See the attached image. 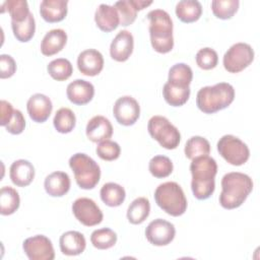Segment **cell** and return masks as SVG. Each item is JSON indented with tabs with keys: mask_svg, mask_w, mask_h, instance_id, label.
<instances>
[{
	"mask_svg": "<svg viewBox=\"0 0 260 260\" xmlns=\"http://www.w3.org/2000/svg\"><path fill=\"white\" fill-rule=\"evenodd\" d=\"M192 175L191 189L198 200L209 198L215 189L214 178L217 173V164L209 155H202L192 159L190 165Z\"/></svg>",
	"mask_w": 260,
	"mask_h": 260,
	"instance_id": "1",
	"label": "cell"
},
{
	"mask_svg": "<svg viewBox=\"0 0 260 260\" xmlns=\"http://www.w3.org/2000/svg\"><path fill=\"white\" fill-rule=\"evenodd\" d=\"M253 190L252 179L240 172H231L221 179L219 204L224 209L240 207Z\"/></svg>",
	"mask_w": 260,
	"mask_h": 260,
	"instance_id": "2",
	"label": "cell"
},
{
	"mask_svg": "<svg viewBox=\"0 0 260 260\" xmlns=\"http://www.w3.org/2000/svg\"><path fill=\"white\" fill-rule=\"evenodd\" d=\"M149 36L153 50L160 54L169 53L174 48L173 20L162 9H153L147 13Z\"/></svg>",
	"mask_w": 260,
	"mask_h": 260,
	"instance_id": "3",
	"label": "cell"
},
{
	"mask_svg": "<svg viewBox=\"0 0 260 260\" xmlns=\"http://www.w3.org/2000/svg\"><path fill=\"white\" fill-rule=\"evenodd\" d=\"M235 100V88L228 82L200 88L196 95V105L204 114H214L228 108Z\"/></svg>",
	"mask_w": 260,
	"mask_h": 260,
	"instance_id": "4",
	"label": "cell"
},
{
	"mask_svg": "<svg viewBox=\"0 0 260 260\" xmlns=\"http://www.w3.org/2000/svg\"><path fill=\"white\" fill-rule=\"evenodd\" d=\"M153 196L158 207L172 216H180L187 210L186 196L181 186L176 182H166L158 185Z\"/></svg>",
	"mask_w": 260,
	"mask_h": 260,
	"instance_id": "5",
	"label": "cell"
},
{
	"mask_svg": "<svg viewBox=\"0 0 260 260\" xmlns=\"http://www.w3.org/2000/svg\"><path fill=\"white\" fill-rule=\"evenodd\" d=\"M69 167L74 174L76 184L84 190L93 189L101 178L100 166L85 153L77 152L69 158Z\"/></svg>",
	"mask_w": 260,
	"mask_h": 260,
	"instance_id": "6",
	"label": "cell"
},
{
	"mask_svg": "<svg viewBox=\"0 0 260 260\" xmlns=\"http://www.w3.org/2000/svg\"><path fill=\"white\" fill-rule=\"evenodd\" d=\"M147 130L151 138L166 149H175L180 144V131L164 116L151 117L147 124Z\"/></svg>",
	"mask_w": 260,
	"mask_h": 260,
	"instance_id": "7",
	"label": "cell"
},
{
	"mask_svg": "<svg viewBox=\"0 0 260 260\" xmlns=\"http://www.w3.org/2000/svg\"><path fill=\"white\" fill-rule=\"evenodd\" d=\"M216 146L218 153L230 165L242 166L250 157V150L247 144L234 135H223L219 138Z\"/></svg>",
	"mask_w": 260,
	"mask_h": 260,
	"instance_id": "8",
	"label": "cell"
},
{
	"mask_svg": "<svg viewBox=\"0 0 260 260\" xmlns=\"http://www.w3.org/2000/svg\"><path fill=\"white\" fill-rule=\"evenodd\" d=\"M254 50L249 44L236 43L224 53L222 64L230 73H239L254 60Z\"/></svg>",
	"mask_w": 260,
	"mask_h": 260,
	"instance_id": "9",
	"label": "cell"
},
{
	"mask_svg": "<svg viewBox=\"0 0 260 260\" xmlns=\"http://www.w3.org/2000/svg\"><path fill=\"white\" fill-rule=\"evenodd\" d=\"M72 212L76 219L85 226H93L103 221L104 214L98 204L90 198H77L72 203Z\"/></svg>",
	"mask_w": 260,
	"mask_h": 260,
	"instance_id": "10",
	"label": "cell"
},
{
	"mask_svg": "<svg viewBox=\"0 0 260 260\" xmlns=\"http://www.w3.org/2000/svg\"><path fill=\"white\" fill-rule=\"evenodd\" d=\"M22 249L29 260H53L55 251L51 240L44 235H36L25 239Z\"/></svg>",
	"mask_w": 260,
	"mask_h": 260,
	"instance_id": "11",
	"label": "cell"
},
{
	"mask_svg": "<svg viewBox=\"0 0 260 260\" xmlns=\"http://www.w3.org/2000/svg\"><path fill=\"white\" fill-rule=\"evenodd\" d=\"M175 236V225L162 218L150 221L145 229L146 240L154 246H167L174 240Z\"/></svg>",
	"mask_w": 260,
	"mask_h": 260,
	"instance_id": "12",
	"label": "cell"
},
{
	"mask_svg": "<svg viewBox=\"0 0 260 260\" xmlns=\"http://www.w3.org/2000/svg\"><path fill=\"white\" fill-rule=\"evenodd\" d=\"M113 114L119 124L123 126H131L135 124L140 116V106L134 98L124 95L115 102Z\"/></svg>",
	"mask_w": 260,
	"mask_h": 260,
	"instance_id": "13",
	"label": "cell"
},
{
	"mask_svg": "<svg viewBox=\"0 0 260 260\" xmlns=\"http://www.w3.org/2000/svg\"><path fill=\"white\" fill-rule=\"evenodd\" d=\"M134 48V38L128 30H120L113 39L110 46V55L117 62L129 59Z\"/></svg>",
	"mask_w": 260,
	"mask_h": 260,
	"instance_id": "14",
	"label": "cell"
},
{
	"mask_svg": "<svg viewBox=\"0 0 260 260\" xmlns=\"http://www.w3.org/2000/svg\"><path fill=\"white\" fill-rule=\"evenodd\" d=\"M26 110L29 118L37 123L46 122L53 110V104L47 95L43 93H35L32 94L27 103Z\"/></svg>",
	"mask_w": 260,
	"mask_h": 260,
	"instance_id": "15",
	"label": "cell"
},
{
	"mask_svg": "<svg viewBox=\"0 0 260 260\" xmlns=\"http://www.w3.org/2000/svg\"><path fill=\"white\" fill-rule=\"evenodd\" d=\"M77 67L83 75L95 76L104 68V57L98 50H84L77 57Z\"/></svg>",
	"mask_w": 260,
	"mask_h": 260,
	"instance_id": "16",
	"label": "cell"
},
{
	"mask_svg": "<svg viewBox=\"0 0 260 260\" xmlns=\"http://www.w3.org/2000/svg\"><path fill=\"white\" fill-rule=\"evenodd\" d=\"M68 100L77 106L88 104L94 95V86L84 79H75L70 82L66 89Z\"/></svg>",
	"mask_w": 260,
	"mask_h": 260,
	"instance_id": "17",
	"label": "cell"
},
{
	"mask_svg": "<svg viewBox=\"0 0 260 260\" xmlns=\"http://www.w3.org/2000/svg\"><path fill=\"white\" fill-rule=\"evenodd\" d=\"M85 134L91 142L100 143L112 137L113 126L110 120L106 117L101 115L94 116L87 122Z\"/></svg>",
	"mask_w": 260,
	"mask_h": 260,
	"instance_id": "18",
	"label": "cell"
},
{
	"mask_svg": "<svg viewBox=\"0 0 260 260\" xmlns=\"http://www.w3.org/2000/svg\"><path fill=\"white\" fill-rule=\"evenodd\" d=\"M152 4V1L143 0H121L114 4L120 17V25L128 26L132 24L137 16V11Z\"/></svg>",
	"mask_w": 260,
	"mask_h": 260,
	"instance_id": "19",
	"label": "cell"
},
{
	"mask_svg": "<svg viewBox=\"0 0 260 260\" xmlns=\"http://www.w3.org/2000/svg\"><path fill=\"white\" fill-rule=\"evenodd\" d=\"M9 177L15 186L26 187L35 178V168L32 164L26 159H17L10 166Z\"/></svg>",
	"mask_w": 260,
	"mask_h": 260,
	"instance_id": "20",
	"label": "cell"
},
{
	"mask_svg": "<svg viewBox=\"0 0 260 260\" xmlns=\"http://www.w3.org/2000/svg\"><path fill=\"white\" fill-rule=\"evenodd\" d=\"M59 246L64 255L76 256L85 250L86 241L81 233L77 231H68L60 237Z\"/></svg>",
	"mask_w": 260,
	"mask_h": 260,
	"instance_id": "21",
	"label": "cell"
},
{
	"mask_svg": "<svg viewBox=\"0 0 260 260\" xmlns=\"http://www.w3.org/2000/svg\"><path fill=\"white\" fill-rule=\"evenodd\" d=\"M94 21L96 26L105 32H110L120 25V17L117 9L108 4H101L96 8Z\"/></svg>",
	"mask_w": 260,
	"mask_h": 260,
	"instance_id": "22",
	"label": "cell"
},
{
	"mask_svg": "<svg viewBox=\"0 0 260 260\" xmlns=\"http://www.w3.org/2000/svg\"><path fill=\"white\" fill-rule=\"evenodd\" d=\"M67 5L66 0H44L40 4V14L49 23L59 22L67 15Z\"/></svg>",
	"mask_w": 260,
	"mask_h": 260,
	"instance_id": "23",
	"label": "cell"
},
{
	"mask_svg": "<svg viewBox=\"0 0 260 260\" xmlns=\"http://www.w3.org/2000/svg\"><path fill=\"white\" fill-rule=\"evenodd\" d=\"M70 178L65 172H53L48 175L44 182L46 192L52 197H62L70 190Z\"/></svg>",
	"mask_w": 260,
	"mask_h": 260,
	"instance_id": "24",
	"label": "cell"
},
{
	"mask_svg": "<svg viewBox=\"0 0 260 260\" xmlns=\"http://www.w3.org/2000/svg\"><path fill=\"white\" fill-rule=\"evenodd\" d=\"M67 43V34L62 28L49 30L42 40L41 52L44 56H53L63 50Z\"/></svg>",
	"mask_w": 260,
	"mask_h": 260,
	"instance_id": "25",
	"label": "cell"
},
{
	"mask_svg": "<svg viewBox=\"0 0 260 260\" xmlns=\"http://www.w3.org/2000/svg\"><path fill=\"white\" fill-rule=\"evenodd\" d=\"M202 14V5L196 0H182L176 5L177 17L185 23L197 21Z\"/></svg>",
	"mask_w": 260,
	"mask_h": 260,
	"instance_id": "26",
	"label": "cell"
},
{
	"mask_svg": "<svg viewBox=\"0 0 260 260\" xmlns=\"http://www.w3.org/2000/svg\"><path fill=\"white\" fill-rule=\"evenodd\" d=\"M100 195L102 201L110 207L120 206L126 198L125 189L121 185L113 182L104 184L101 188Z\"/></svg>",
	"mask_w": 260,
	"mask_h": 260,
	"instance_id": "27",
	"label": "cell"
},
{
	"mask_svg": "<svg viewBox=\"0 0 260 260\" xmlns=\"http://www.w3.org/2000/svg\"><path fill=\"white\" fill-rule=\"evenodd\" d=\"M150 203L145 197H138L134 199L127 209V218L132 224L142 223L149 215Z\"/></svg>",
	"mask_w": 260,
	"mask_h": 260,
	"instance_id": "28",
	"label": "cell"
},
{
	"mask_svg": "<svg viewBox=\"0 0 260 260\" xmlns=\"http://www.w3.org/2000/svg\"><path fill=\"white\" fill-rule=\"evenodd\" d=\"M193 79V72L190 66L185 63H177L169 70L168 81L170 84L179 87H187Z\"/></svg>",
	"mask_w": 260,
	"mask_h": 260,
	"instance_id": "29",
	"label": "cell"
},
{
	"mask_svg": "<svg viewBox=\"0 0 260 260\" xmlns=\"http://www.w3.org/2000/svg\"><path fill=\"white\" fill-rule=\"evenodd\" d=\"M20 204L18 192L9 186H4L0 190V213L10 215L14 213Z\"/></svg>",
	"mask_w": 260,
	"mask_h": 260,
	"instance_id": "30",
	"label": "cell"
},
{
	"mask_svg": "<svg viewBox=\"0 0 260 260\" xmlns=\"http://www.w3.org/2000/svg\"><path fill=\"white\" fill-rule=\"evenodd\" d=\"M165 101L172 107H181L187 103L190 96V87H179L166 82L162 87Z\"/></svg>",
	"mask_w": 260,
	"mask_h": 260,
	"instance_id": "31",
	"label": "cell"
},
{
	"mask_svg": "<svg viewBox=\"0 0 260 260\" xmlns=\"http://www.w3.org/2000/svg\"><path fill=\"white\" fill-rule=\"evenodd\" d=\"M184 152L186 157L191 160L198 156L208 155L210 152L209 141L202 136H192L187 140Z\"/></svg>",
	"mask_w": 260,
	"mask_h": 260,
	"instance_id": "32",
	"label": "cell"
},
{
	"mask_svg": "<svg viewBox=\"0 0 260 260\" xmlns=\"http://www.w3.org/2000/svg\"><path fill=\"white\" fill-rule=\"evenodd\" d=\"M47 71L53 79L57 81H64L72 75L73 67L68 59L58 58L48 64Z\"/></svg>",
	"mask_w": 260,
	"mask_h": 260,
	"instance_id": "33",
	"label": "cell"
},
{
	"mask_svg": "<svg viewBox=\"0 0 260 260\" xmlns=\"http://www.w3.org/2000/svg\"><path fill=\"white\" fill-rule=\"evenodd\" d=\"M53 124L59 133H70L75 127L76 117L69 108H61L56 112Z\"/></svg>",
	"mask_w": 260,
	"mask_h": 260,
	"instance_id": "34",
	"label": "cell"
},
{
	"mask_svg": "<svg viewBox=\"0 0 260 260\" xmlns=\"http://www.w3.org/2000/svg\"><path fill=\"white\" fill-rule=\"evenodd\" d=\"M11 28L17 41L21 43H26L30 41L36 31V21L32 13H29L24 21H11Z\"/></svg>",
	"mask_w": 260,
	"mask_h": 260,
	"instance_id": "35",
	"label": "cell"
},
{
	"mask_svg": "<svg viewBox=\"0 0 260 260\" xmlns=\"http://www.w3.org/2000/svg\"><path fill=\"white\" fill-rule=\"evenodd\" d=\"M90 242L94 248L107 250L117 243V234L109 228L94 230L90 235Z\"/></svg>",
	"mask_w": 260,
	"mask_h": 260,
	"instance_id": "36",
	"label": "cell"
},
{
	"mask_svg": "<svg viewBox=\"0 0 260 260\" xmlns=\"http://www.w3.org/2000/svg\"><path fill=\"white\" fill-rule=\"evenodd\" d=\"M174 166L172 160L166 155H155L148 164V170L150 174L158 179L169 177L173 172Z\"/></svg>",
	"mask_w": 260,
	"mask_h": 260,
	"instance_id": "37",
	"label": "cell"
},
{
	"mask_svg": "<svg viewBox=\"0 0 260 260\" xmlns=\"http://www.w3.org/2000/svg\"><path fill=\"white\" fill-rule=\"evenodd\" d=\"M239 0H213L211 10L215 17L219 19H230L238 11Z\"/></svg>",
	"mask_w": 260,
	"mask_h": 260,
	"instance_id": "38",
	"label": "cell"
},
{
	"mask_svg": "<svg viewBox=\"0 0 260 260\" xmlns=\"http://www.w3.org/2000/svg\"><path fill=\"white\" fill-rule=\"evenodd\" d=\"M4 5L10 14L11 21H24L30 13L28 4L25 0H9L4 2Z\"/></svg>",
	"mask_w": 260,
	"mask_h": 260,
	"instance_id": "39",
	"label": "cell"
},
{
	"mask_svg": "<svg viewBox=\"0 0 260 260\" xmlns=\"http://www.w3.org/2000/svg\"><path fill=\"white\" fill-rule=\"evenodd\" d=\"M95 152L100 158L107 161H112L120 156L121 147L117 142L108 139L98 144Z\"/></svg>",
	"mask_w": 260,
	"mask_h": 260,
	"instance_id": "40",
	"label": "cell"
},
{
	"mask_svg": "<svg viewBox=\"0 0 260 260\" xmlns=\"http://www.w3.org/2000/svg\"><path fill=\"white\" fill-rule=\"evenodd\" d=\"M195 60L199 68L203 70H210L216 67L218 63V55L216 51L211 48H203L197 52Z\"/></svg>",
	"mask_w": 260,
	"mask_h": 260,
	"instance_id": "41",
	"label": "cell"
},
{
	"mask_svg": "<svg viewBox=\"0 0 260 260\" xmlns=\"http://www.w3.org/2000/svg\"><path fill=\"white\" fill-rule=\"evenodd\" d=\"M5 128L7 132L13 135L22 133L25 128V119L23 114L19 110H14L13 116L9 121V123L5 126Z\"/></svg>",
	"mask_w": 260,
	"mask_h": 260,
	"instance_id": "42",
	"label": "cell"
},
{
	"mask_svg": "<svg viewBox=\"0 0 260 260\" xmlns=\"http://www.w3.org/2000/svg\"><path fill=\"white\" fill-rule=\"evenodd\" d=\"M16 63L14 59L7 54L0 55V78L5 79L14 75Z\"/></svg>",
	"mask_w": 260,
	"mask_h": 260,
	"instance_id": "43",
	"label": "cell"
},
{
	"mask_svg": "<svg viewBox=\"0 0 260 260\" xmlns=\"http://www.w3.org/2000/svg\"><path fill=\"white\" fill-rule=\"evenodd\" d=\"M0 109H1L0 125L5 127L11 120L13 113H14V109L12 108V105L10 103H8L7 101H4V100H2L0 102Z\"/></svg>",
	"mask_w": 260,
	"mask_h": 260,
	"instance_id": "44",
	"label": "cell"
}]
</instances>
